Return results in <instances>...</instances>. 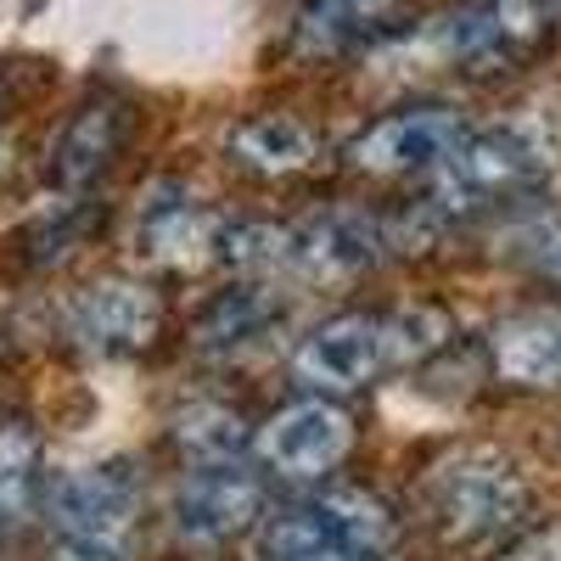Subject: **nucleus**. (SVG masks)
Segmentation results:
<instances>
[{"instance_id": "f257e3e1", "label": "nucleus", "mask_w": 561, "mask_h": 561, "mask_svg": "<svg viewBox=\"0 0 561 561\" xmlns=\"http://www.w3.org/2000/svg\"><path fill=\"white\" fill-rule=\"evenodd\" d=\"M534 511V483L500 449H460L427 472V523L449 545H494Z\"/></svg>"}, {"instance_id": "f03ea898", "label": "nucleus", "mask_w": 561, "mask_h": 561, "mask_svg": "<svg viewBox=\"0 0 561 561\" xmlns=\"http://www.w3.org/2000/svg\"><path fill=\"white\" fill-rule=\"evenodd\" d=\"M370 550H399V517L382 494L354 483L280 505L259 528L264 561H320V556H370Z\"/></svg>"}, {"instance_id": "7ed1b4c3", "label": "nucleus", "mask_w": 561, "mask_h": 561, "mask_svg": "<svg viewBox=\"0 0 561 561\" xmlns=\"http://www.w3.org/2000/svg\"><path fill=\"white\" fill-rule=\"evenodd\" d=\"M45 517L57 528L62 561H135L140 478L124 460L68 472L45 494Z\"/></svg>"}, {"instance_id": "20e7f679", "label": "nucleus", "mask_w": 561, "mask_h": 561, "mask_svg": "<svg viewBox=\"0 0 561 561\" xmlns=\"http://www.w3.org/2000/svg\"><path fill=\"white\" fill-rule=\"evenodd\" d=\"M556 34L550 0H455L438 18V57L472 79H500L545 57Z\"/></svg>"}, {"instance_id": "39448f33", "label": "nucleus", "mask_w": 561, "mask_h": 561, "mask_svg": "<svg viewBox=\"0 0 561 561\" xmlns=\"http://www.w3.org/2000/svg\"><path fill=\"white\" fill-rule=\"evenodd\" d=\"M550 169H556L550 140L534 135L528 124L466 135V147L438 169V203L449 214H494L517 197H534L550 180Z\"/></svg>"}, {"instance_id": "423d86ee", "label": "nucleus", "mask_w": 561, "mask_h": 561, "mask_svg": "<svg viewBox=\"0 0 561 561\" xmlns=\"http://www.w3.org/2000/svg\"><path fill=\"white\" fill-rule=\"evenodd\" d=\"M466 147V124L449 107H404L377 118L365 135H354L348 163L377 180H404V174H438L455 152Z\"/></svg>"}, {"instance_id": "0eeeda50", "label": "nucleus", "mask_w": 561, "mask_h": 561, "mask_svg": "<svg viewBox=\"0 0 561 561\" xmlns=\"http://www.w3.org/2000/svg\"><path fill=\"white\" fill-rule=\"evenodd\" d=\"M253 449L259 460L270 466L275 478H293V483H309V478H325L337 472L354 449V421L343 404L332 399H298L287 410H275L264 427L253 433Z\"/></svg>"}, {"instance_id": "6e6552de", "label": "nucleus", "mask_w": 561, "mask_h": 561, "mask_svg": "<svg viewBox=\"0 0 561 561\" xmlns=\"http://www.w3.org/2000/svg\"><path fill=\"white\" fill-rule=\"evenodd\" d=\"M393 354H399V343H393L388 320H377V314H337V320H325L320 332L304 337L293 370H298V382L314 388V393H348V388H365Z\"/></svg>"}, {"instance_id": "1a4fd4ad", "label": "nucleus", "mask_w": 561, "mask_h": 561, "mask_svg": "<svg viewBox=\"0 0 561 561\" xmlns=\"http://www.w3.org/2000/svg\"><path fill=\"white\" fill-rule=\"evenodd\" d=\"M259 511H264V489L237 460L197 466L174 494V534L185 545H225L248 534L259 523Z\"/></svg>"}, {"instance_id": "9d476101", "label": "nucleus", "mask_w": 561, "mask_h": 561, "mask_svg": "<svg viewBox=\"0 0 561 561\" xmlns=\"http://www.w3.org/2000/svg\"><path fill=\"white\" fill-rule=\"evenodd\" d=\"M163 332V298L140 280H102L73 304V337L90 354H140Z\"/></svg>"}, {"instance_id": "9b49d317", "label": "nucleus", "mask_w": 561, "mask_h": 561, "mask_svg": "<svg viewBox=\"0 0 561 561\" xmlns=\"http://www.w3.org/2000/svg\"><path fill=\"white\" fill-rule=\"evenodd\" d=\"M388 253V237L370 214H320L304 230H293V275L309 280H354L365 270H377Z\"/></svg>"}, {"instance_id": "f8f14e48", "label": "nucleus", "mask_w": 561, "mask_h": 561, "mask_svg": "<svg viewBox=\"0 0 561 561\" xmlns=\"http://www.w3.org/2000/svg\"><path fill=\"white\" fill-rule=\"evenodd\" d=\"M124 135H129V107L124 102H84L68 129L57 135V147H51V174L57 185H68V192H84V185H96L113 158L124 152Z\"/></svg>"}, {"instance_id": "ddd939ff", "label": "nucleus", "mask_w": 561, "mask_h": 561, "mask_svg": "<svg viewBox=\"0 0 561 561\" xmlns=\"http://www.w3.org/2000/svg\"><path fill=\"white\" fill-rule=\"evenodd\" d=\"M494 370L511 388H561V309L511 314L494 332Z\"/></svg>"}, {"instance_id": "4468645a", "label": "nucleus", "mask_w": 561, "mask_h": 561, "mask_svg": "<svg viewBox=\"0 0 561 561\" xmlns=\"http://www.w3.org/2000/svg\"><path fill=\"white\" fill-rule=\"evenodd\" d=\"M230 163L248 174H264V180L304 174L314 163V129L293 113H259L230 129Z\"/></svg>"}, {"instance_id": "2eb2a0df", "label": "nucleus", "mask_w": 561, "mask_h": 561, "mask_svg": "<svg viewBox=\"0 0 561 561\" xmlns=\"http://www.w3.org/2000/svg\"><path fill=\"white\" fill-rule=\"evenodd\" d=\"M280 314H287V304H280L264 280H248V287H230L225 298L208 304V314L197 320V348L208 354H237V348H253L264 343Z\"/></svg>"}, {"instance_id": "dca6fc26", "label": "nucleus", "mask_w": 561, "mask_h": 561, "mask_svg": "<svg viewBox=\"0 0 561 561\" xmlns=\"http://www.w3.org/2000/svg\"><path fill=\"white\" fill-rule=\"evenodd\" d=\"M45 472H39V438L28 421H7L0 427V528L28 523L45 505Z\"/></svg>"}, {"instance_id": "f3484780", "label": "nucleus", "mask_w": 561, "mask_h": 561, "mask_svg": "<svg viewBox=\"0 0 561 561\" xmlns=\"http://www.w3.org/2000/svg\"><path fill=\"white\" fill-rule=\"evenodd\" d=\"M248 415L230 410V404H192L174 415V444L192 466H219V460H237L248 449Z\"/></svg>"}, {"instance_id": "a211bd4d", "label": "nucleus", "mask_w": 561, "mask_h": 561, "mask_svg": "<svg viewBox=\"0 0 561 561\" xmlns=\"http://www.w3.org/2000/svg\"><path fill=\"white\" fill-rule=\"evenodd\" d=\"M140 242H147L152 259H163V264H174V270H192V264L208 259V248L219 253L225 237L214 230V219H208L203 208H192V203H163V208L147 219V230H140Z\"/></svg>"}, {"instance_id": "6ab92c4d", "label": "nucleus", "mask_w": 561, "mask_h": 561, "mask_svg": "<svg viewBox=\"0 0 561 561\" xmlns=\"http://www.w3.org/2000/svg\"><path fill=\"white\" fill-rule=\"evenodd\" d=\"M382 0H325L298 23V45L309 57H337L348 45H365L382 34Z\"/></svg>"}, {"instance_id": "aec40b11", "label": "nucleus", "mask_w": 561, "mask_h": 561, "mask_svg": "<svg viewBox=\"0 0 561 561\" xmlns=\"http://www.w3.org/2000/svg\"><path fill=\"white\" fill-rule=\"evenodd\" d=\"M517 259L539 275V280H561V214L534 219L517 230Z\"/></svg>"}, {"instance_id": "412c9836", "label": "nucleus", "mask_w": 561, "mask_h": 561, "mask_svg": "<svg viewBox=\"0 0 561 561\" xmlns=\"http://www.w3.org/2000/svg\"><path fill=\"white\" fill-rule=\"evenodd\" d=\"M505 561H561V528H550V534H534V539H523V545L511 550Z\"/></svg>"}, {"instance_id": "4be33fe9", "label": "nucleus", "mask_w": 561, "mask_h": 561, "mask_svg": "<svg viewBox=\"0 0 561 561\" xmlns=\"http://www.w3.org/2000/svg\"><path fill=\"white\" fill-rule=\"evenodd\" d=\"M320 561H393V550H370V556H320Z\"/></svg>"}]
</instances>
